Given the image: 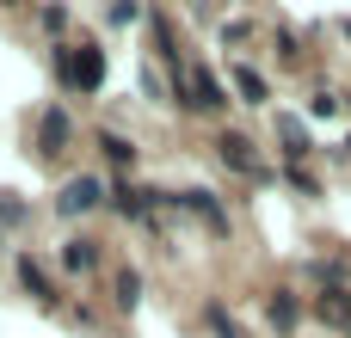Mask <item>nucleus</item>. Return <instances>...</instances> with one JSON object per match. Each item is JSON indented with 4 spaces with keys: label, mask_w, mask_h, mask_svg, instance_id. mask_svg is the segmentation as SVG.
Wrapping results in <instances>:
<instances>
[{
    "label": "nucleus",
    "mask_w": 351,
    "mask_h": 338,
    "mask_svg": "<svg viewBox=\"0 0 351 338\" xmlns=\"http://www.w3.org/2000/svg\"><path fill=\"white\" fill-rule=\"evenodd\" d=\"M68 209H86V203H99V185L93 179H80V185H68V197H62Z\"/></svg>",
    "instance_id": "f257e3e1"
}]
</instances>
